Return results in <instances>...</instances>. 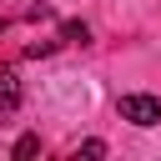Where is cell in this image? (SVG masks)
Segmentation results:
<instances>
[{"label": "cell", "instance_id": "cell-1", "mask_svg": "<svg viewBox=\"0 0 161 161\" xmlns=\"http://www.w3.org/2000/svg\"><path fill=\"white\" fill-rule=\"evenodd\" d=\"M121 121H131V126H161V101L146 96V91H131V96H121Z\"/></svg>", "mask_w": 161, "mask_h": 161}, {"label": "cell", "instance_id": "cell-2", "mask_svg": "<svg viewBox=\"0 0 161 161\" xmlns=\"http://www.w3.org/2000/svg\"><path fill=\"white\" fill-rule=\"evenodd\" d=\"M0 111H20V75L15 70H0Z\"/></svg>", "mask_w": 161, "mask_h": 161}, {"label": "cell", "instance_id": "cell-3", "mask_svg": "<svg viewBox=\"0 0 161 161\" xmlns=\"http://www.w3.org/2000/svg\"><path fill=\"white\" fill-rule=\"evenodd\" d=\"M60 40H70V45H86V40H91V30H86L80 20H65V25H60Z\"/></svg>", "mask_w": 161, "mask_h": 161}, {"label": "cell", "instance_id": "cell-4", "mask_svg": "<svg viewBox=\"0 0 161 161\" xmlns=\"http://www.w3.org/2000/svg\"><path fill=\"white\" fill-rule=\"evenodd\" d=\"M35 151H40V136H20L15 141V161H30Z\"/></svg>", "mask_w": 161, "mask_h": 161}, {"label": "cell", "instance_id": "cell-5", "mask_svg": "<svg viewBox=\"0 0 161 161\" xmlns=\"http://www.w3.org/2000/svg\"><path fill=\"white\" fill-rule=\"evenodd\" d=\"M50 50H55V40H30V45H25V55H35V60L50 55Z\"/></svg>", "mask_w": 161, "mask_h": 161}]
</instances>
